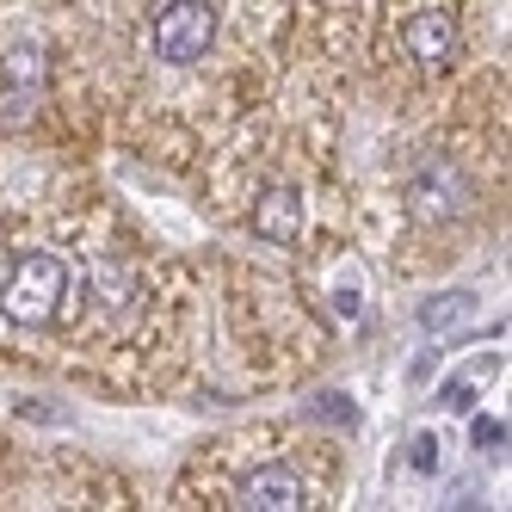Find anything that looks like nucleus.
I'll use <instances>...</instances> for the list:
<instances>
[{"label":"nucleus","instance_id":"7","mask_svg":"<svg viewBox=\"0 0 512 512\" xmlns=\"http://www.w3.org/2000/svg\"><path fill=\"white\" fill-rule=\"evenodd\" d=\"M432 463H438V438L420 432V438H414V469H432Z\"/></svg>","mask_w":512,"mask_h":512},{"label":"nucleus","instance_id":"6","mask_svg":"<svg viewBox=\"0 0 512 512\" xmlns=\"http://www.w3.org/2000/svg\"><path fill=\"white\" fill-rule=\"evenodd\" d=\"M469 315H475V297H469V290H457V297H432V303L420 309L426 334H451V327H463Z\"/></svg>","mask_w":512,"mask_h":512},{"label":"nucleus","instance_id":"1","mask_svg":"<svg viewBox=\"0 0 512 512\" xmlns=\"http://www.w3.org/2000/svg\"><path fill=\"white\" fill-rule=\"evenodd\" d=\"M223 38V7L216 0H161L142 31V50L161 68H198Z\"/></svg>","mask_w":512,"mask_h":512},{"label":"nucleus","instance_id":"5","mask_svg":"<svg viewBox=\"0 0 512 512\" xmlns=\"http://www.w3.org/2000/svg\"><path fill=\"white\" fill-rule=\"evenodd\" d=\"M253 235L260 241H278V247H290V241H303V229H309V198H303V186H272V192H260V204H253Z\"/></svg>","mask_w":512,"mask_h":512},{"label":"nucleus","instance_id":"2","mask_svg":"<svg viewBox=\"0 0 512 512\" xmlns=\"http://www.w3.org/2000/svg\"><path fill=\"white\" fill-rule=\"evenodd\" d=\"M457 13L445 0H414L408 13H395V50L408 56L420 75H445L457 62Z\"/></svg>","mask_w":512,"mask_h":512},{"label":"nucleus","instance_id":"3","mask_svg":"<svg viewBox=\"0 0 512 512\" xmlns=\"http://www.w3.org/2000/svg\"><path fill=\"white\" fill-rule=\"evenodd\" d=\"M216 506H321V488L297 463H253L235 475Z\"/></svg>","mask_w":512,"mask_h":512},{"label":"nucleus","instance_id":"8","mask_svg":"<svg viewBox=\"0 0 512 512\" xmlns=\"http://www.w3.org/2000/svg\"><path fill=\"white\" fill-rule=\"evenodd\" d=\"M469 395H475L469 383H445V401H451V408H469Z\"/></svg>","mask_w":512,"mask_h":512},{"label":"nucleus","instance_id":"4","mask_svg":"<svg viewBox=\"0 0 512 512\" xmlns=\"http://www.w3.org/2000/svg\"><path fill=\"white\" fill-rule=\"evenodd\" d=\"M469 198H475L469 179H463V167H451V161L420 167V173L408 179V192H401V204H408L414 223H451V216L469 210Z\"/></svg>","mask_w":512,"mask_h":512}]
</instances>
